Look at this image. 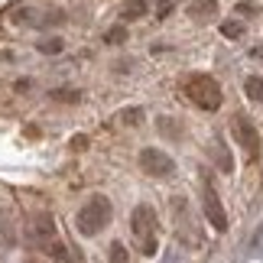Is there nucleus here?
Wrapping results in <instances>:
<instances>
[{
	"label": "nucleus",
	"mask_w": 263,
	"mask_h": 263,
	"mask_svg": "<svg viewBox=\"0 0 263 263\" xmlns=\"http://www.w3.org/2000/svg\"><path fill=\"white\" fill-rule=\"evenodd\" d=\"M169 218H173V234L182 247L189 250H198L201 247V228H198V215H195V205H192L189 195H173L169 198Z\"/></svg>",
	"instance_id": "obj_1"
},
{
	"label": "nucleus",
	"mask_w": 263,
	"mask_h": 263,
	"mask_svg": "<svg viewBox=\"0 0 263 263\" xmlns=\"http://www.w3.org/2000/svg\"><path fill=\"white\" fill-rule=\"evenodd\" d=\"M130 234H134V244L143 257H156L159 254V221H156V208L140 201V205L130 211Z\"/></svg>",
	"instance_id": "obj_2"
},
{
	"label": "nucleus",
	"mask_w": 263,
	"mask_h": 263,
	"mask_svg": "<svg viewBox=\"0 0 263 263\" xmlns=\"http://www.w3.org/2000/svg\"><path fill=\"white\" fill-rule=\"evenodd\" d=\"M110 218H114V208H110V198L107 195H91L82 208H78L75 215V231L82 237H98L101 231L110 224Z\"/></svg>",
	"instance_id": "obj_3"
},
{
	"label": "nucleus",
	"mask_w": 263,
	"mask_h": 263,
	"mask_svg": "<svg viewBox=\"0 0 263 263\" xmlns=\"http://www.w3.org/2000/svg\"><path fill=\"white\" fill-rule=\"evenodd\" d=\"M185 95L192 104H198L201 110H218L221 107V85L211 75H192L185 82Z\"/></svg>",
	"instance_id": "obj_4"
},
{
	"label": "nucleus",
	"mask_w": 263,
	"mask_h": 263,
	"mask_svg": "<svg viewBox=\"0 0 263 263\" xmlns=\"http://www.w3.org/2000/svg\"><path fill=\"white\" fill-rule=\"evenodd\" d=\"M29 240L43 250V254H52V250L62 244L59 240V231H55V221L49 211H36L33 218H29Z\"/></svg>",
	"instance_id": "obj_5"
},
{
	"label": "nucleus",
	"mask_w": 263,
	"mask_h": 263,
	"mask_svg": "<svg viewBox=\"0 0 263 263\" xmlns=\"http://www.w3.org/2000/svg\"><path fill=\"white\" fill-rule=\"evenodd\" d=\"M231 134H234L237 146L247 153V159L254 163V159H260V130L254 127V120H250L247 114H234L231 117Z\"/></svg>",
	"instance_id": "obj_6"
},
{
	"label": "nucleus",
	"mask_w": 263,
	"mask_h": 263,
	"mask_svg": "<svg viewBox=\"0 0 263 263\" xmlns=\"http://www.w3.org/2000/svg\"><path fill=\"white\" fill-rule=\"evenodd\" d=\"M201 211H205L208 224L215 231H228V211H224V205H221V195H218L215 182H211L208 176L201 179Z\"/></svg>",
	"instance_id": "obj_7"
},
{
	"label": "nucleus",
	"mask_w": 263,
	"mask_h": 263,
	"mask_svg": "<svg viewBox=\"0 0 263 263\" xmlns=\"http://www.w3.org/2000/svg\"><path fill=\"white\" fill-rule=\"evenodd\" d=\"M140 169L153 179H169L176 176V159L159 146H143L140 149Z\"/></svg>",
	"instance_id": "obj_8"
},
{
	"label": "nucleus",
	"mask_w": 263,
	"mask_h": 263,
	"mask_svg": "<svg viewBox=\"0 0 263 263\" xmlns=\"http://www.w3.org/2000/svg\"><path fill=\"white\" fill-rule=\"evenodd\" d=\"M211 159H215V166H218L224 176L234 173V156H231V149H228L224 143H221V137L211 140Z\"/></svg>",
	"instance_id": "obj_9"
},
{
	"label": "nucleus",
	"mask_w": 263,
	"mask_h": 263,
	"mask_svg": "<svg viewBox=\"0 0 263 263\" xmlns=\"http://www.w3.org/2000/svg\"><path fill=\"white\" fill-rule=\"evenodd\" d=\"M189 16L198 23H208L211 16H218V0H192L189 4Z\"/></svg>",
	"instance_id": "obj_10"
},
{
	"label": "nucleus",
	"mask_w": 263,
	"mask_h": 263,
	"mask_svg": "<svg viewBox=\"0 0 263 263\" xmlns=\"http://www.w3.org/2000/svg\"><path fill=\"white\" fill-rule=\"evenodd\" d=\"M146 10H149L146 0H127V4L120 7V20H127V23H134V20H143Z\"/></svg>",
	"instance_id": "obj_11"
},
{
	"label": "nucleus",
	"mask_w": 263,
	"mask_h": 263,
	"mask_svg": "<svg viewBox=\"0 0 263 263\" xmlns=\"http://www.w3.org/2000/svg\"><path fill=\"white\" fill-rule=\"evenodd\" d=\"M143 117H146L143 107H120L117 114H114V120H117V124H124V127H137Z\"/></svg>",
	"instance_id": "obj_12"
},
{
	"label": "nucleus",
	"mask_w": 263,
	"mask_h": 263,
	"mask_svg": "<svg viewBox=\"0 0 263 263\" xmlns=\"http://www.w3.org/2000/svg\"><path fill=\"white\" fill-rule=\"evenodd\" d=\"M244 95L254 101V104H263V78L260 75H247L244 78Z\"/></svg>",
	"instance_id": "obj_13"
},
{
	"label": "nucleus",
	"mask_w": 263,
	"mask_h": 263,
	"mask_svg": "<svg viewBox=\"0 0 263 263\" xmlns=\"http://www.w3.org/2000/svg\"><path fill=\"white\" fill-rule=\"evenodd\" d=\"M36 49L43 55H59L65 49V39L62 36H46V39H39V43H36Z\"/></svg>",
	"instance_id": "obj_14"
},
{
	"label": "nucleus",
	"mask_w": 263,
	"mask_h": 263,
	"mask_svg": "<svg viewBox=\"0 0 263 263\" xmlns=\"http://www.w3.org/2000/svg\"><path fill=\"white\" fill-rule=\"evenodd\" d=\"M156 127H159V134H163V137H176V140H182V134H185L176 117H159Z\"/></svg>",
	"instance_id": "obj_15"
},
{
	"label": "nucleus",
	"mask_w": 263,
	"mask_h": 263,
	"mask_svg": "<svg viewBox=\"0 0 263 263\" xmlns=\"http://www.w3.org/2000/svg\"><path fill=\"white\" fill-rule=\"evenodd\" d=\"M49 257H52V263H82V257L75 254V247H68V244H59Z\"/></svg>",
	"instance_id": "obj_16"
},
{
	"label": "nucleus",
	"mask_w": 263,
	"mask_h": 263,
	"mask_svg": "<svg viewBox=\"0 0 263 263\" xmlns=\"http://www.w3.org/2000/svg\"><path fill=\"white\" fill-rule=\"evenodd\" d=\"M107 263H130V250L120 244V240H114V244L107 247Z\"/></svg>",
	"instance_id": "obj_17"
},
{
	"label": "nucleus",
	"mask_w": 263,
	"mask_h": 263,
	"mask_svg": "<svg viewBox=\"0 0 263 263\" xmlns=\"http://www.w3.org/2000/svg\"><path fill=\"white\" fill-rule=\"evenodd\" d=\"M221 36L224 39H240L244 36V23H240V20H224V23H221Z\"/></svg>",
	"instance_id": "obj_18"
},
{
	"label": "nucleus",
	"mask_w": 263,
	"mask_h": 263,
	"mask_svg": "<svg viewBox=\"0 0 263 263\" xmlns=\"http://www.w3.org/2000/svg\"><path fill=\"white\" fill-rule=\"evenodd\" d=\"M52 101H65V104H78V101H82V91H75V88H55V91H52Z\"/></svg>",
	"instance_id": "obj_19"
},
{
	"label": "nucleus",
	"mask_w": 263,
	"mask_h": 263,
	"mask_svg": "<svg viewBox=\"0 0 263 263\" xmlns=\"http://www.w3.org/2000/svg\"><path fill=\"white\" fill-rule=\"evenodd\" d=\"M104 43H107V46H120V43H127V29L120 26V23H117V26H110L107 33H104Z\"/></svg>",
	"instance_id": "obj_20"
},
{
	"label": "nucleus",
	"mask_w": 263,
	"mask_h": 263,
	"mask_svg": "<svg viewBox=\"0 0 263 263\" xmlns=\"http://www.w3.org/2000/svg\"><path fill=\"white\" fill-rule=\"evenodd\" d=\"M247 250H250V254H263V221H260V224L254 228V234H250V244H247Z\"/></svg>",
	"instance_id": "obj_21"
},
{
	"label": "nucleus",
	"mask_w": 263,
	"mask_h": 263,
	"mask_svg": "<svg viewBox=\"0 0 263 263\" xmlns=\"http://www.w3.org/2000/svg\"><path fill=\"white\" fill-rule=\"evenodd\" d=\"M237 13H240V16H257L260 7L254 4V0H240V4H237Z\"/></svg>",
	"instance_id": "obj_22"
},
{
	"label": "nucleus",
	"mask_w": 263,
	"mask_h": 263,
	"mask_svg": "<svg viewBox=\"0 0 263 263\" xmlns=\"http://www.w3.org/2000/svg\"><path fill=\"white\" fill-rule=\"evenodd\" d=\"M173 7H176L173 0H159V4H156V16H159V20H166L169 13H173Z\"/></svg>",
	"instance_id": "obj_23"
},
{
	"label": "nucleus",
	"mask_w": 263,
	"mask_h": 263,
	"mask_svg": "<svg viewBox=\"0 0 263 263\" xmlns=\"http://www.w3.org/2000/svg\"><path fill=\"white\" fill-rule=\"evenodd\" d=\"M72 146H75V149H85V146H88V137H75Z\"/></svg>",
	"instance_id": "obj_24"
}]
</instances>
